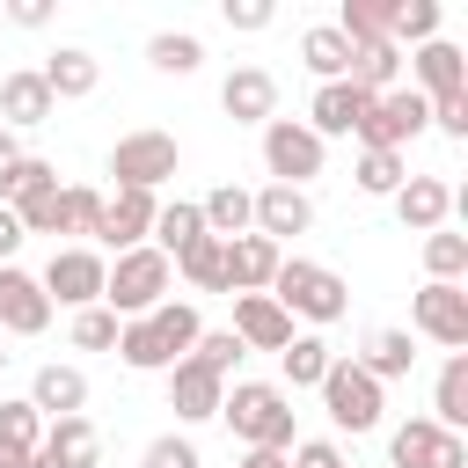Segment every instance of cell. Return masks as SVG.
<instances>
[{"label": "cell", "mask_w": 468, "mask_h": 468, "mask_svg": "<svg viewBox=\"0 0 468 468\" xmlns=\"http://www.w3.org/2000/svg\"><path fill=\"white\" fill-rule=\"evenodd\" d=\"M351 176H358L366 197H395L402 176H410V161H402V154H380V146H358V168H351Z\"/></svg>", "instance_id": "d590c367"}, {"label": "cell", "mask_w": 468, "mask_h": 468, "mask_svg": "<svg viewBox=\"0 0 468 468\" xmlns=\"http://www.w3.org/2000/svg\"><path fill=\"white\" fill-rule=\"evenodd\" d=\"M424 271H431V285H461L468 278V234H424Z\"/></svg>", "instance_id": "8d00e7d4"}, {"label": "cell", "mask_w": 468, "mask_h": 468, "mask_svg": "<svg viewBox=\"0 0 468 468\" xmlns=\"http://www.w3.org/2000/svg\"><path fill=\"white\" fill-rule=\"evenodd\" d=\"M0 468H29V453H15V446H0Z\"/></svg>", "instance_id": "f5cc1de1"}, {"label": "cell", "mask_w": 468, "mask_h": 468, "mask_svg": "<svg viewBox=\"0 0 468 468\" xmlns=\"http://www.w3.org/2000/svg\"><path fill=\"white\" fill-rule=\"evenodd\" d=\"M29 410L51 424V417H88V373L80 366H37V380H29Z\"/></svg>", "instance_id": "d6986e66"}, {"label": "cell", "mask_w": 468, "mask_h": 468, "mask_svg": "<svg viewBox=\"0 0 468 468\" xmlns=\"http://www.w3.org/2000/svg\"><path fill=\"white\" fill-rule=\"evenodd\" d=\"M278 263H285V249H278V241H263V234L227 241V292H271Z\"/></svg>", "instance_id": "603a6c76"}, {"label": "cell", "mask_w": 468, "mask_h": 468, "mask_svg": "<svg viewBox=\"0 0 468 468\" xmlns=\"http://www.w3.org/2000/svg\"><path fill=\"white\" fill-rule=\"evenodd\" d=\"M29 468H58V461H51V453H29Z\"/></svg>", "instance_id": "db71d44e"}, {"label": "cell", "mask_w": 468, "mask_h": 468, "mask_svg": "<svg viewBox=\"0 0 468 468\" xmlns=\"http://www.w3.org/2000/svg\"><path fill=\"white\" fill-rule=\"evenodd\" d=\"M183 168V146L168 139V132H124L117 146H110V176H117V190H161L168 176Z\"/></svg>", "instance_id": "8992f818"}, {"label": "cell", "mask_w": 468, "mask_h": 468, "mask_svg": "<svg viewBox=\"0 0 468 468\" xmlns=\"http://www.w3.org/2000/svg\"><path fill=\"white\" fill-rule=\"evenodd\" d=\"M117 329H124V322H117L110 307H80V314H73V351H117Z\"/></svg>", "instance_id": "b9f144b4"}, {"label": "cell", "mask_w": 468, "mask_h": 468, "mask_svg": "<svg viewBox=\"0 0 468 468\" xmlns=\"http://www.w3.org/2000/svg\"><path fill=\"white\" fill-rule=\"evenodd\" d=\"M154 212H161V197H146V190H117V197H102V219H95V241L102 249H146V234H154Z\"/></svg>", "instance_id": "5bb4252c"}, {"label": "cell", "mask_w": 468, "mask_h": 468, "mask_svg": "<svg viewBox=\"0 0 468 468\" xmlns=\"http://www.w3.org/2000/svg\"><path fill=\"white\" fill-rule=\"evenodd\" d=\"M227 431L241 446H271V453H292V395L278 380H234L227 402H219Z\"/></svg>", "instance_id": "7a4b0ae2"}, {"label": "cell", "mask_w": 468, "mask_h": 468, "mask_svg": "<svg viewBox=\"0 0 468 468\" xmlns=\"http://www.w3.org/2000/svg\"><path fill=\"white\" fill-rule=\"evenodd\" d=\"M146 66H154V73H197V66H205V44H197L190 29H154V37H146Z\"/></svg>", "instance_id": "836d02e7"}, {"label": "cell", "mask_w": 468, "mask_h": 468, "mask_svg": "<svg viewBox=\"0 0 468 468\" xmlns=\"http://www.w3.org/2000/svg\"><path fill=\"white\" fill-rule=\"evenodd\" d=\"M15 161H22V139L0 124V183H7V168H15Z\"/></svg>", "instance_id": "f907efd6"}, {"label": "cell", "mask_w": 468, "mask_h": 468, "mask_svg": "<svg viewBox=\"0 0 468 468\" xmlns=\"http://www.w3.org/2000/svg\"><path fill=\"white\" fill-rule=\"evenodd\" d=\"M234 336H241V351H285L292 344V314L271 292H234Z\"/></svg>", "instance_id": "2e32d148"}, {"label": "cell", "mask_w": 468, "mask_h": 468, "mask_svg": "<svg viewBox=\"0 0 468 468\" xmlns=\"http://www.w3.org/2000/svg\"><path fill=\"white\" fill-rule=\"evenodd\" d=\"M271 300H278L285 314H307V322L322 329V322H344V307H351V285H344L329 263L285 256V263H278V278H271Z\"/></svg>", "instance_id": "277c9868"}, {"label": "cell", "mask_w": 468, "mask_h": 468, "mask_svg": "<svg viewBox=\"0 0 468 468\" xmlns=\"http://www.w3.org/2000/svg\"><path fill=\"white\" fill-rule=\"evenodd\" d=\"M0 329H7V336H44V329H51L44 285H37L29 271H15V263H0Z\"/></svg>", "instance_id": "9a60e30c"}, {"label": "cell", "mask_w": 468, "mask_h": 468, "mask_svg": "<svg viewBox=\"0 0 468 468\" xmlns=\"http://www.w3.org/2000/svg\"><path fill=\"white\" fill-rule=\"evenodd\" d=\"M271 22H278V7H271V0H227V29L256 37V29H271Z\"/></svg>", "instance_id": "bcb514c9"}, {"label": "cell", "mask_w": 468, "mask_h": 468, "mask_svg": "<svg viewBox=\"0 0 468 468\" xmlns=\"http://www.w3.org/2000/svg\"><path fill=\"white\" fill-rule=\"evenodd\" d=\"M219 110H227L234 124H271V117H278V80H271L263 66H234V73L219 80Z\"/></svg>", "instance_id": "ac0fdd59"}, {"label": "cell", "mask_w": 468, "mask_h": 468, "mask_svg": "<svg viewBox=\"0 0 468 468\" xmlns=\"http://www.w3.org/2000/svg\"><path fill=\"white\" fill-rule=\"evenodd\" d=\"M190 358H197L205 373H219V380H227V373L241 366V336H234V329H205V336L190 344Z\"/></svg>", "instance_id": "7bdbcfd3"}, {"label": "cell", "mask_w": 468, "mask_h": 468, "mask_svg": "<svg viewBox=\"0 0 468 468\" xmlns=\"http://www.w3.org/2000/svg\"><path fill=\"white\" fill-rule=\"evenodd\" d=\"M139 468H205V461H197V446H190L183 431H161V439H146Z\"/></svg>", "instance_id": "ee69618b"}, {"label": "cell", "mask_w": 468, "mask_h": 468, "mask_svg": "<svg viewBox=\"0 0 468 468\" xmlns=\"http://www.w3.org/2000/svg\"><path fill=\"white\" fill-rule=\"evenodd\" d=\"M410 322H417V336H431L439 351H468V285H431V278H424V292L410 300Z\"/></svg>", "instance_id": "8fae6325"}, {"label": "cell", "mask_w": 468, "mask_h": 468, "mask_svg": "<svg viewBox=\"0 0 468 468\" xmlns=\"http://www.w3.org/2000/svg\"><path fill=\"white\" fill-rule=\"evenodd\" d=\"M336 37H344V44L388 37V0H344V7H336Z\"/></svg>", "instance_id": "74e56055"}, {"label": "cell", "mask_w": 468, "mask_h": 468, "mask_svg": "<svg viewBox=\"0 0 468 468\" xmlns=\"http://www.w3.org/2000/svg\"><path fill=\"white\" fill-rule=\"evenodd\" d=\"M197 234H205V212H197L190 197H168V205L154 212V234H146V241H154V249H161V256L176 263V256H183V249H190Z\"/></svg>", "instance_id": "f1b7e54d"}, {"label": "cell", "mask_w": 468, "mask_h": 468, "mask_svg": "<svg viewBox=\"0 0 468 468\" xmlns=\"http://www.w3.org/2000/svg\"><path fill=\"white\" fill-rule=\"evenodd\" d=\"M307 227H314V197L307 190H292V183L249 190V234H263V241L285 249V234H307Z\"/></svg>", "instance_id": "7c38bea8"}, {"label": "cell", "mask_w": 468, "mask_h": 468, "mask_svg": "<svg viewBox=\"0 0 468 468\" xmlns=\"http://www.w3.org/2000/svg\"><path fill=\"white\" fill-rule=\"evenodd\" d=\"M366 110H373V95H366V88H351V80H322L300 124H307V132L329 146V139H351V132L366 124Z\"/></svg>", "instance_id": "4fadbf2b"}, {"label": "cell", "mask_w": 468, "mask_h": 468, "mask_svg": "<svg viewBox=\"0 0 468 468\" xmlns=\"http://www.w3.org/2000/svg\"><path fill=\"white\" fill-rule=\"evenodd\" d=\"M424 124H431V102H424L417 88H388V95H373V110H366V124H358V146L402 154Z\"/></svg>", "instance_id": "ba28073f"}, {"label": "cell", "mask_w": 468, "mask_h": 468, "mask_svg": "<svg viewBox=\"0 0 468 468\" xmlns=\"http://www.w3.org/2000/svg\"><path fill=\"white\" fill-rule=\"evenodd\" d=\"M102 271L110 263L95 249H51V263H44L37 285H44V300H58V307L80 314V307H102Z\"/></svg>", "instance_id": "9c48e42d"}, {"label": "cell", "mask_w": 468, "mask_h": 468, "mask_svg": "<svg viewBox=\"0 0 468 468\" xmlns=\"http://www.w3.org/2000/svg\"><path fill=\"white\" fill-rule=\"evenodd\" d=\"M285 468H351V461H344V446H336V439H292Z\"/></svg>", "instance_id": "f6af8a7d"}, {"label": "cell", "mask_w": 468, "mask_h": 468, "mask_svg": "<svg viewBox=\"0 0 468 468\" xmlns=\"http://www.w3.org/2000/svg\"><path fill=\"white\" fill-rule=\"evenodd\" d=\"M197 212H205V234H212V241H241V234H249V190H241V183H219Z\"/></svg>", "instance_id": "1f68e13d"}, {"label": "cell", "mask_w": 468, "mask_h": 468, "mask_svg": "<svg viewBox=\"0 0 468 468\" xmlns=\"http://www.w3.org/2000/svg\"><path fill=\"white\" fill-rule=\"evenodd\" d=\"M329 358H336V351H329L322 336H292V344L278 351V366H285V395H292V388H322Z\"/></svg>", "instance_id": "e575fe53"}, {"label": "cell", "mask_w": 468, "mask_h": 468, "mask_svg": "<svg viewBox=\"0 0 468 468\" xmlns=\"http://www.w3.org/2000/svg\"><path fill=\"white\" fill-rule=\"evenodd\" d=\"M431 124H439L446 139H468V88H461V95H439V102H431Z\"/></svg>", "instance_id": "7dc6e473"}, {"label": "cell", "mask_w": 468, "mask_h": 468, "mask_svg": "<svg viewBox=\"0 0 468 468\" xmlns=\"http://www.w3.org/2000/svg\"><path fill=\"white\" fill-rule=\"evenodd\" d=\"M358 366H366L380 388H388V380H410V366H417V336H410V329H366Z\"/></svg>", "instance_id": "d4e9b609"}, {"label": "cell", "mask_w": 468, "mask_h": 468, "mask_svg": "<svg viewBox=\"0 0 468 468\" xmlns=\"http://www.w3.org/2000/svg\"><path fill=\"white\" fill-rule=\"evenodd\" d=\"M95 219H102V190L58 183V234H95Z\"/></svg>", "instance_id": "ab89813d"}, {"label": "cell", "mask_w": 468, "mask_h": 468, "mask_svg": "<svg viewBox=\"0 0 468 468\" xmlns=\"http://www.w3.org/2000/svg\"><path fill=\"white\" fill-rule=\"evenodd\" d=\"M446 212H453V190H446L439 176H402V190H395V219H402L410 234H439Z\"/></svg>", "instance_id": "7402d4cb"}, {"label": "cell", "mask_w": 468, "mask_h": 468, "mask_svg": "<svg viewBox=\"0 0 468 468\" xmlns=\"http://www.w3.org/2000/svg\"><path fill=\"white\" fill-rule=\"evenodd\" d=\"M388 461L395 468H468V439L439 431L431 417H410V424L388 431Z\"/></svg>", "instance_id": "30bf717a"}, {"label": "cell", "mask_w": 468, "mask_h": 468, "mask_svg": "<svg viewBox=\"0 0 468 468\" xmlns=\"http://www.w3.org/2000/svg\"><path fill=\"white\" fill-rule=\"evenodd\" d=\"M380 380L358 366V358H329V373H322V410H329V424L336 431H373L380 424Z\"/></svg>", "instance_id": "5b68a950"}, {"label": "cell", "mask_w": 468, "mask_h": 468, "mask_svg": "<svg viewBox=\"0 0 468 468\" xmlns=\"http://www.w3.org/2000/svg\"><path fill=\"white\" fill-rule=\"evenodd\" d=\"M7 358H15V351H7V344H0V373H7Z\"/></svg>", "instance_id": "11a10c76"}, {"label": "cell", "mask_w": 468, "mask_h": 468, "mask_svg": "<svg viewBox=\"0 0 468 468\" xmlns=\"http://www.w3.org/2000/svg\"><path fill=\"white\" fill-rule=\"evenodd\" d=\"M219 402H227V380H219V373H205L197 358L168 366V410H176L183 424H205V417H219Z\"/></svg>", "instance_id": "ffe728a7"}, {"label": "cell", "mask_w": 468, "mask_h": 468, "mask_svg": "<svg viewBox=\"0 0 468 468\" xmlns=\"http://www.w3.org/2000/svg\"><path fill=\"white\" fill-rule=\"evenodd\" d=\"M0 446H15V453H37L44 446V417L29 410V395L22 402H0Z\"/></svg>", "instance_id": "60d3db41"}, {"label": "cell", "mask_w": 468, "mask_h": 468, "mask_svg": "<svg viewBox=\"0 0 468 468\" xmlns=\"http://www.w3.org/2000/svg\"><path fill=\"white\" fill-rule=\"evenodd\" d=\"M37 453H51L58 468H95L102 439H95V424H88V417H51V424H44V446H37Z\"/></svg>", "instance_id": "4316f807"}, {"label": "cell", "mask_w": 468, "mask_h": 468, "mask_svg": "<svg viewBox=\"0 0 468 468\" xmlns=\"http://www.w3.org/2000/svg\"><path fill=\"white\" fill-rule=\"evenodd\" d=\"M176 278L190 285V292H227V241H212V234H197L183 256H176Z\"/></svg>", "instance_id": "f546056e"}, {"label": "cell", "mask_w": 468, "mask_h": 468, "mask_svg": "<svg viewBox=\"0 0 468 468\" xmlns=\"http://www.w3.org/2000/svg\"><path fill=\"white\" fill-rule=\"evenodd\" d=\"M7 22H22V29H44V22H51V7H44V0H15V7H7Z\"/></svg>", "instance_id": "681fc988"}, {"label": "cell", "mask_w": 468, "mask_h": 468, "mask_svg": "<svg viewBox=\"0 0 468 468\" xmlns=\"http://www.w3.org/2000/svg\"><path fill=\"white\" fill-rule=\"evenodd\" d=\"M322 139L300 124V117H271L263 124V168H271V183H292V190H307L314 176H322Z\"/></svg>", "instance_id": "52a82bcc"}, {"label": "cell", "mask_w": 468, "mask_h": 468, "mask_svg": "<svg viewBox=\"0 0 468 468\" xmlns=\"http://www.w3.org/2000/svg\"><path fill=\"white\" fill-rule=\"evenodd\" d=\"M410 73H417V95H424V102L461 95V88H468V51H461V44H446V37H431V44H417V51H410Z\"/></svg>", "instance_id": "e0dca14e"}, {"label": "cell", "mask_w": 468, "mask_h": 468, "mask_svg": "<svg viewBox=\"0 0 468 468\" xmlns=\"http://www.w3.org/2000/svg\"><path fill=\"white\" fill-rule=\"evenodd\" d=\"M439 37V0H388V44H431Z\"/></svg>", "instance_id": "d6a6232c"}, {"label": "cell", "mask_w": 468, "mask_h": 468, "mask_svg": "<svg viewBox=\"0 0 468 468\" xmlns=\"http://www.w3.org/2000/svg\"><path fill=\"white\" fill-rule=\"evenodd\" d=\"M205 336V322H197V307L190 300H161L154 314H139V322H124L117 329V358L132 366V373H168V366H183L190 358V344Z\"/></svg>", "instance_id": "6da1fadb"}, {"label": "cell", "mask_w": 468, "mask_h": 468, "mask_svg": "<svg viewBox=\"0 0 468 468\" xmlns=\"http://www.w3.org/2000/svg\"><path fill=\"white\" fill-rule=\"evenodd\" d=\"M300 58H307L314 80H344V73H351V44L336 37V22H314V29L300 37Z\"/></svg>", "instance_id": "4dcf8cb0"}, {"label": "cell", "mask_w": 468, "mask_h": 468, "mask_svg": "<svg viewBox=\"0 0 468 468\" xmlns=\"http://www.w3.org/2000/svg\"><path fill=\"white\" fill-rule=\"evenodd\" d=\"M37 190H58V168H51L44 154H22V161L7 168V183H0V205H22V197H37Z\"/></svg>", "instance_id": "f35d334b"}, {"label": "cell", "mask_w": 468, "mask_h": 468, "mask_svg": "<svg viewBox=\"0 0 468 468\" xmlns=\"http://www.w3.org/2000/svg\"><path fill=\"white\" fill-rule=\"evenodd\" d=\"M234 468H285V453H271V446H249Z\"/></svg>", "instance_id": "816d5d0a"}, {"label": "cell", "mask_w": 468, "mask_h": 468, "mask_svg": "<svg viewBox=\"0 0 468 468\" xmlns=\"http://www.w3.org/2000/svg\"><path fill=\"white\" fill-rule=\"evenodd\" d=\"M22 241H29V234H22V219L0 205V263H15V249H22Z\"/></svg>", "instance_id": "c3c4849f"}, {"label": "cell", "mask_w": 468, "mask_h": 468, "mask_svg": "<svg viewBox=\"0 0 468 468\" xmlns=\"http://www.w3.org/2000/svg\"><path fill=\"white\" fill-rule=\"evenodd\" d=\"M168 285H176V263L146 241V249H124V256L102 271V307H110L117 322H139V314H154V307L168 300Z\"/></svg>", "instance_id": "3957f363"}, {"label": "cell", "mask_w": 468, "mask_h": 468, "mask_svg": "<svg viewBox=\"0 0 468 468\" xmlns=\"http://www.w3.org/2000/svg\"><path fill=\"white\" fill-rule=\"evenodd\" d=\"M58 102H51V88H44V73L37 66H15L7 80H0V124L7 132H29V124H44Z\"/></svg>", "instance_id": "44dd1931"}, {"label": "cell", "mask_w": 468, "mask_h": 468, "mask_svg": "<svg viewBox=\"0 0 468 468\" xmlns=\"http://www.w3.org/2000/svg\"><path fill=\"white\" fill-rule=\"evenodd\" d=\"M431 424L439 431H461L468 424V351H446L439 388H431Z\"/></svg>", "instance_id": "83f0119b"}, {"label": "cell", "mask_w": 468, "mask_h": 468, "mask_svg": "<svg viewBox=\"0 0 468 468\" xmlns=\"http://www.w3.org/2000/svg\"><path fill=\"white\" fill-rule=\"evenodd\" d=\"M351 88H366V95H388V88H402V51L388 44V37H373V44H351V73H344Z\"/></svg>", "instance_id": "484cf974"}, {"label": "cell", "mask_w": 468, "mask_h": 468, "mask_svg": "<svg viewBox=\"0 0 468 468\" xmlns=\"http://www.w3.org/2000/svg\"><path fill=\"white\" fill-rule=\"evenodd\" d=\"M44 88H51V102H80V95H95V80H102V66H95V51H80V44H58L44 66Z\"/></svg>", "instance_id": "cb8c5ba5"}]
</instances>
